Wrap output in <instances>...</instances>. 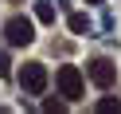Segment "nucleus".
<instances>
[{"label": "nucleus", "mask_w": 121, "mask_h": 114, "mask_svg": "<svg viewBox=\"0 0 121 114\" xmlns=\"http://www.w3.org/2000/svg\"><path fill=\"white\" fill-rule=\"evenodd\" d=\"M4 40H8L12 47H27V43L35 40V24L27 16H12L8 24H4Z\"/></svg>", "instance_id": "obj_1"}, {"label": "nucleus", "mask_w": 121, "mask_h": 114, "mask_svg": "<svg viewBox=\"0 0 121 114\" xmlns=\"http://www.w3.org/2000/svg\"><path fill=\"white\" fill-rule=\"evenodd\" d=\"M55 79H59V90H63V98H70V102H74V98H82L86 83H82V71H78L74 63H63Z\"/></svg>", "instance_id": "obj_2"}, {"label": "nucleus", "mask_w": 121, "mask_h": 114, "mask_svg": "<svg viewBox=\"0 0 121 114\" xmlns=\"http://www.w3.org/2000/svg\"><path fill=\"white\" fill-rule=\"evenodd\" d=\"M86 75H90V83H94L98 90H109L113 83H117V67H113L109 59H102V55L86 63Z\"/></svg>", "instance_id": "obj_3"}, {"label": "nucleus", "mask_w": 121, "mask_h": 114, "mask_svg": "<svg viewBox=\"0 0 121 114\" xmlns=\"http://www.w3.org/2000/svg\"><path fill=\"white\" fill-rule=\"evenodd\" d=\"M20 87H24V94H43V90H47V67L43 63H24Z\"/></svg>", "instance_id": "obj_4"}, {"label": "nucleus", "mask_w": 121, "mask_h": 114, "mask_svg": "<svg viewBox=\"0 0 121 114\" xmlns=\"http://www.w3.org/2000/svg\"><path fill=\"white\" fill-rule=\"evenodd\" d=\"M66 28H70L74 35H90V20L82 16V12H70V16H66Z\"/></svg>", "instance_id": "obj_5"}, {"label": "nucleus", "mask_w": 121, "mask_h": 114, "mask_svg": "<svg viewBox=\"0 0 121 114\" xmlns=\"http://www.w3.org/2000/svg\"><path fill=\"white\" fill-rule=\"evenodd\" d=\"M35 20H39V24H55V4L39 0V4H35Z\"/></svg>", "instance_id": "obj_6"}, {"label": "nucleus", "mask_w": 121, "mask_h": 114, "mask_svg": "<svg viewBox=\"0 0 121 114\" xmlns=\"http://www.w3.org/2000/svg\"><path fill=\"white\" fill-rule=\"evenodd\" d=\"M98 114H121V102L117 98H102L98 102Z\"/></svg>", "instance_id": "obj_7"}, {"label": "nucleus", "mask_w": 121, "mask_h": 114, "mask_svg": "<svg viewBox=\"0 0 121 114\" xmlns=\"http://www.w3.org/2000/svg\"><path fill=\"white\" fill-rule=\"evenodd\" d=\"M0 75H12V59H8V51H0Z\"/></svg>", "instance_id": "obj_8"}, {"label": "nucleus", "mask_w": 121, "mask_h": 114, "mask_svg": "<svg viewBox=\"0 0 121 114\" xmlns=\"http://www.w3.org/2000/svg\"><path fill=\"white\" fill-rule=\"evenodd\" d=\"M43 110H47V114H59V110H63V102H55V98H47V102H43Z\"/></svg>", "instance_id": "obj_9"}, {"label": "nucleus", "mask_w": 121, "mask_h": 114, "mask_svg": "<svg viewBox=\"0 0 121 114\" xmlns=\"http://www.w3.org/2000/svg\"><path fill=\"white\" fill-rule=\"evenodd\" d=\"M86 4H105V0H86Z\"/></svg>", "instance_id": "obj_10"}, {"label": "nucleus", "mask_w": 121, "mask_h": 114, "mask_svg": "<svg viewBox=\"0 0 121 114\" xmlns=\"http://www.w3.org/2000/svg\"><path fill=\"white\" fill-rule=\"evenodd\" d=\"M12 4H20V0H12Z\"/></svg>", "instance_id": "obj_11"}]
</instances>
